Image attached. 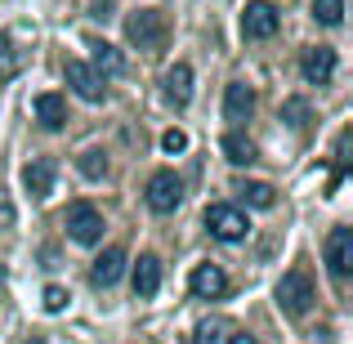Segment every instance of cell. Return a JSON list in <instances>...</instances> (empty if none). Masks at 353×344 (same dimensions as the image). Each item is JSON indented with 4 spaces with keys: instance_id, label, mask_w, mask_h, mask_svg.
<instances>
[{
    "instance_id": "cell-1",
    "label": "cell",
    "mask_w": 353,
    "mask_h": 344,
    "mask_svg": "<svg viewBox=\"0 0 353 344\" xmlns=\"http://www.w3.org/2000/svg\"><path fill=\"white\" fill-rule=\"evenodd\" d=\"M125 41L134 45V50H165V41H170V23H165L161 9H139V14L125 18Z\"/></svg>"
},
{
    "instance_id": "cell-2",
    "label": "cell",
    "mask_w": 353,
    "mask_h": 344,
    "mask_svg": "<svg viewBox=\"0 0 353 344\" xmlns=\"http://www.w3.org/2000/svg\"><path fill=\"white\" fill-rule=\"evenodd\" d=\"M313 300H318V291H313L309 268H291V273H282V282H277V304H282L286 318H304V313L313 309Z\"/></svg>"
},
{
    "instance_id": "cell-3",
    "label": "cell",
    "mask_w": 353,
    "mask_h": 344,
    "mask_svg": "<svg viewBox=\"0 0 353 344\" xmlns=\"http://www.w3.org/2000/svg\"><path fill=\"white\" fill-rule=\"evenodd\" d=\"M63 224H68V237L81 241V246H94V241L103 237V215H99L90 201H77V206H68Z\"/></svg>"
},
{
    "instance_id": "cell-4",
    "label": "cell",
    "mask_w": 353,
    "mask_h": 344,
    "mask_svg": "<svg viewBox=\"0 0 353 344\" xmlns=\"http://www.w3.org/2000/svg\"><path fill=\"white\" fill-rule=\"evenodd\" d=\"M277 23H282V14H277L273 0H246V9H241V32H246V41H268V36L277 32Z\"/></svg>"
},
{
    "instance_id": "cell-5",
    "label": "cell",
    "mask_w": 353,
    "mask_h": 344,
    "mask_svg": "<svg viewBox=\"0 0 353 344\" xmlns=\"http://www.w3.org/2000/svg\"><path fill=\"white\" fill-rule=\"evenodd\" d=\"M206 228H210V237H219V241H241V237L250 232L246 215H241L237 206H228V201L206 206Z\"/></svg>"
},
{
    "instance_id": "cell-6",
    "label": "cell",
    "mask_w": 353,
    "mask_h": 344,
    "mask_svg": "<svg viewBox=\"0 0 353 344\" xmlns=\"http://www.w3.org/2000/svg\"><path fill=\"white\" fill-rule=\"evenodd\" d=\"M143 192H148V206H152L157 215H170V210H179V201H183V183H179L174 170H157Z\"/></svg>"
},
{
    "instance_id": "cell-7",
    "label": "cell",
    "mask_w": 353,
    "mask_h": 344,
    "mask_svg": "<svg viewBox=\"0 0 353 344\" xmlns=\"http://www.w3.org/2000/svg\"><path fill=\"white\" fill-rule=\"evenodd\" d=\"M63 77H68V85L77 90L85 103H103V94H108V85H103V77H99L90 63H81V59H68V68H63Z\"/></svg>"
},
{
    "instance_id": "cell-8",
    "label": "cell",
    "mask_w": 353,
    "mask_h": 344,
    "mask_svg": "<svg viewBox=\"0 0 353 344\" xmlns=\"http://www.w3.org/2000/svg\"><path fill=\"white\" fill-rule=\"evenodd\" d=\"M300 72H304L309 85H327V81L336 77V50H331V45H313V50H304Z\"/></svg>"
},
{
    "instance_id": "cell-9",
    "label": "cell",
    "mask_w": 353,
    "mask_h": 344,
    "mask_svg": "<svg viewBox=\"0 0 353 344\" xmlns=\"http://www.w3.org/2000/svg\"><path fill=\"white\" fill-rule=\"evenodd\" d=\"M188 286H192V295H201V300H219V295L228 291V277H224L219 264H197L188 273Z\"/></svg>"
},
{
    "instance_id": "cell-10",
    "label": "cell",
    "mask_w": 353,
    "mask_h": 344,
    "mask_svg": "<svg viewBox=\"0 0 353 344\" xmlns=\"http://www.w3.org/2000/svg\"><path fill=\"white\" fill-rule=\"evenodd\" d=\"M327 264H331V273H336V277H349V268H353V232L349 228H331V237H327Z\"/></svg>"
},
{
    "instance_id": "cell-11",
    "label": "cell",
    "mask_w": 353,
    "mask_h": 344,
    "mask_svg": "<svg viewBox=\"0 0 353 344\" xmlns=\"http://www.w3.org/2000/svg\"><path fill=\"white\" fill-rule=\"evenodd\" d=\"M121 273H125V250H121V246H108L103 255L94 259V268H90V282H94V286H112Z\"/></svg>"
},
{
    "instance_id": "cell-12",
    "label": "cell",
    "mask_w": 353,
    "mask_h": 344,
    "mask_svg": "<svg viewBox=\"0 0 353 344\" xmlns=\"http://www.w3.org/2000/svg\"><path fill=\"white\" fill-rule=\"evenodd\" d=\"M165 99H170L174 108H188V99H192V68L188 63H174L170 72H165Z\"/></svg>"
},
{
    "instance_id": "cell-13",
    "label": "cell",
    "mask_w": 353,
    "mask_h": 344,
    "mask_svg": "<svg viewBox=\"0 0 353 344\" xmlns=\"http://www.w3.org/2000/svg\"><path fill=\"white\" fill-rule=\"evenodd\" d=\"M157 286H161V259L157 255H139V264H134V295L139 300H152Z\"/></svg>"
},
{
    "instance_id": "cell-14",
    "label": "cell",
    "mask_w": 353,
    "mask_h": 344,
    "mask_svg": "<svg viewBox=\"0 0 353 344\" xmlns=\"http://www.w3.org/2000/svg\"><path fill=\"white\" fill-rule=\"evenodd\" d=\"M250 112H255V94H250L246 81H233V85L224 90V117L228 121H246Z\"/></svg>"
},
{
    "instance_id": "cell-15",
    "label": "cell",
    "mask_w": 353,
    "mask_h": 344,
    "mask_svg": "<svg viewBox=\"0 0 353 344\" xmlns=\"http://www.w3.org/2000/svg\"><path fill=\"white\" fill-rule=\"evenodd\" d=\"M23 188L32 192L36 201L50 197V192H54V161H45V156H41V161L27 165V170H23Z\"/></svg>"
},
{
    "instance_id": "cell-16",
    "label": "cell",
    "mask_w": 353,
    "mask_h": 344,
    "mask_svg": "<svg viewBox=\"0 0 353 344\" xmlns=\"http://www.w3.org/2000/svg\"><path fill=\"white\" fill-rule=\"evenodd\" d=\"M36 121L45 130H63L68 125V103L59 94H36Z\"/></svg>"
},
{
    "instance_id": "cell-17",
    "label": "cell",
    "mask_w": 353,
    "mask_h": 344,
    "mask_svg": "<svg viewBox=\"0 0 353 344\" xmlns=\"http://www.w3.org/2000/svg\"><path fill=\"white\" fill-rule=\"evenodd\" d=\"M90 54H94V63H90V68H94L99 77H103V72L112 77V72L125 68V59L117 54V45H108V41H90Z\"/></svg>"
},
{
    "instance_id": "cell-18",
    "label": "cell",
    "mask_w": 353,
    "mask_h": 344,
    "mask_svg": "<svg viewBox=\"0 0 353 344\" xmlns=\"http://www.w3.org/2000/svg\"><path fill=\"white\" fill-rule=\"evenodd\" d=\"M224 156L233 165H250L255 161V143H250L246 134H224Z\"/></svg>"
},
{
    "instance_id": "cell-19",
    "label": "cell",
    "mask_w": 353,
    "mask_h": 344,
    "mask_svg": "<svg viewBox=\"0 0 353 344\" xmlns=\"http://www.w3.org/2000/svg\"><path fill=\"white\" fill-rule=\"evenodd\" d=\"M77 170L85 174V179H103V174H108V156L99 152V148H90V152L77 156Z\"/></svg>"
},
{
    "instance_id": "cell-20",
    "label": "cell",
    "mask_w": 353,
    "mask_h": 344,
    "mask_svg": "<svg viewBox=\"0 0 353 344\" xmlns=\"http://www.w3.org/2000/svg\"><path fill=\"white\" fill-rule=\"evenodd\" d=\"M313 18H318L322 27H340V18H345V0H313Z\"/></svg>"
},
{
    "instance_id": "cell-21",
    "label": "cell",
    "mask_w": 353,
    "mask_h": 344,
    "mask_svg": "<svg viewBox=\"0 0 353 344\" xmlns=\"http://www.w3.org/2000/svg\"><path fill=\"white\" fill-rule=\"evenodd\" d=\"M282 121L291 130H304L313 121V112H309V103H304V99H286V103H282Z\"/></svg>"
},
{
    "instance_id": "cell-22",
    "label": "cell",
    "mask_w": 353,
    "mask_h": 344,
    "mask_svg": "<svg viewBox=\"0 0 353 344\" xmlns=\"http://www.w3.org/2000/svg\"><path fill=\"white\" fill-rule=\"evenodd\" d=\"M241 201L255 206V210H268L273 206V188H268V183H246V188H241Z\"/></svg>"
},
{
    "instance_id": "cell-23",
    "label": "cell",
    "mask_w": 353,
    "mask_h": 344,
    "mask_svg": "<svg viewBox=\"0 0 353 344\" xmlns=\"http://www.w3.org/2000/svg\"><path fill=\"white\" fill-rule=\"evenodd\" d=\"M9 77H18V54H14V41L0 32V81H9Z\"/></svg>"
},
{
    "instance_id": "cell-24",
    "label": "cell",
    "mask_w": 353,
    "mask_h": 344,
    "mask_svg": "<svg viewBox=\"0 0 353 344\" xmlns=\"http://www.w3.org/2000/svg\"><path fill=\"white\" fill-rule=\"evenodd\" d=\"M45 309L63 313V309H68V291H63V286H45Z\"/></svg>"
},
{
    "instance_id": "cell-25",
    "label": "cell",
    "mask_w": 353,
    "mask_h": 344,
    "mask_svg": "<svg viewBox=\"0 0 353 344\" xmlns=\"http://www.w3.org/2000/svg\"><path fill=\"white\" fill-rule=\"evenodd\" d=\"M161 148H165V152H183V148H188V134H183V130H165Z\"/></svg>"
},
{
    "instance_id": "cell-26",
    "label": "cell",
    "mask_w": 353,
    "mask_h": 344,
    "mask_svg": "<svg viewBox=\"0 0 353 344\" xmlns=\"http://www.w3.org/2000/svg\"><path fill=\"white\" fill-rule=\"evenodd\" d=\"M9 219H14V206H9V201L0 197V224H9Z\"/></svg>"
},
{
    "instance_id": "cell-27",
    "label": "cell",
    "mask_w": 353,
    "mask_h": 344,
    "mask_svg": "<svg viewBox=\"0 0 353 344\" xmlns=\"http://www.w3.org/2000/svg\"><path fill=\"white\" fill-rule=\"evenodd\" d=\"M108 9H112V0H94V18H108Z\"/></svg>"
},
{
    "instance_id": "cell-28",
    "label": "cell",
    "mask_w": 353,
    "mask_h": 344,
    "mask_svg": "<svg viewBox=\"0 0 353 344\" xmlns=\"http://www.w3.org/2000/svg\"><path fill=\"white\" fill-rule=\"evenodd\" d=\"M228 344H259L255 336H246V331H241V336H228Z\"/></svg>"
},
{
    "instance_id": "cell-29",
    "label": "cell",
    "mask_w": 353,
    "mask_h": 344,
    "mask_svg": "<svg viewBox=\"0 0 353 344\" xmlns=\"http://www.w3.org/2000/svg\"><path fill=\"white\" fill-rule=\"evenodd\" d=\"M27 344H45V340H41V336H32V340H27Z\"/></svg>"
},
{
    "instance_id": "cell-30",
    "label": "cell",
    "mask_w": 353,
    "mask_h": 344,
    "mask_svg": "<svg viewBox=\"0 0 353 344\" xmlns=\"http://www.w3.org/2000/svg\"><path fill=\"white\" fill-rule=\"evenodd\" d=\"M0 282H5V273H0Z\"/></svg>"
}]
</instances>
